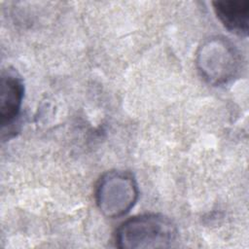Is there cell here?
Masks as SVG:
<instances>
[{"instance_id": "3", "label": "cell", "mask_w": 249, "mask_h": 249, "mask_svg": "<svg viewBox=\"0 0 249 249\" xmlns=\"http://www.w3.org/2000/svg\"><path fill=\"white\" fill-rule=\"evenodd\" d=\"M137 197V184L133 176L127 172L109 171L97 184L96 203L106 217L124 216L134 206Z\"/></svg>"}, {"instance_id": "1", "label": "cell", "mask_w": 249, "mask_h": 249, "mask_svg": "<svg viewBox=\"0 0 249 249\" xmlns=\"http://www.w3.org/2000/svg\"><path fill=\"white\" fill-rule=\"evenodd\" d=\"M174 222L158 213L138 215L124 221L117 230L116 246L122 249L167 248L176 241Z\"/></svg>"}, {"instance_id": "4", "label": "cell", "mask_w": 249, "mask_h": 249, "mask_svg": "<svg viewBox=\"0 0 249 249\" xmlns=\"http://www.w3.org/2000/svg\"><path fill=\"white\" fill-rule=\"evenodd\" d=\"M24 87L21 77L17 71L10 68L3 70L0 81V124L2 137L10 131H14V125L18 122L23 99Z\"/></svg>"}, {"instance_id": "2", "label": "cell", "mask_w": 249, "mask_h": 249, "mask_svg": "<svg viewBox=\"0 0 249 249\" xmlns=\"http://www.w3.org/2000/svg\"><path fill=\"white\" fill-rule=\"evenodd\" d=\"M196 66L209 84L222 86L237 77L242 59L233 43L228 38L215 36L204 41L198 48Z\"/></svg>"}, {"instance_id": "5", "label": "cell", "mask_w": 249, "mask_h": 249, "mask_svg": "<svg viewBox=\"0 0 249 249\" xmlns=\"http://www.w3.org/2000/svg\"><path fill=\"white\" fill-rule=\"evenodd\" d=\"M213 8L219 20L230 32L247 36L249 29L248 0L215 1Z\"/></svg>"}]
</instances>
